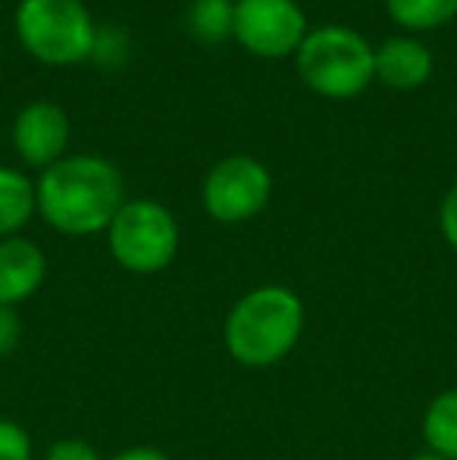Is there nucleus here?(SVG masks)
Wrapping results in <instances>:
<instances>
[{
    "mask_svg": "<svg viewBox=\"0 0 457 460\" xmlns=\"http://www.w3.org/2000/svg\"><path fill=\"white\" fill-rule=\"evenodd\" d=\"M69 116L54 101H31L16 113L13 122V147L19 160L31 170H48L66 157Z\"/></svg>",
    "mask_w": 457,
    "mask_h": 460,
    "instance_id": "8",
    "label": "nucleus"
},
{
    "mask_svg": "<svg viewBox=\"0 0 457 460\" xmlns=\"http://www.w3.org/2000/svg\"><path fill=\"white\" fill-rule=\"evenodd\" d=\"M385 13L408 31H435L457 19V0H385Z\"/></svg>",
    "mask_w": 457,
    "mask_h": 460,
    "instance_id": "13",
    "label": "nucleus"
},
{
    "mask_svg": "<svg viewBox=\"0 0 457 460\" xmlns=\"http://www.w3.org/2000/svg\"><path fill=\"white\" fill-rule=\"evenodd\" d=\"M307 31V13L298 0H235L232 38L260 60L294 57Z\"/></svg>",
    "mask_w": 457,
    "mask_h": 460,
    "instance_id": "7",
    "label": "nucleus"
},
{
    "mask_svg": "<svg viewBox=\"0 0 457 460\" xmlns=\"http://www.w3.org/2000/svg\"><path fill=\"white\" fill-rule=\"evenodd\" d=\"M439 229H442V238H445V244L457 254V182L448 188V194L442 198Z\"/></svg>",
    "mask_w": 457,
    "mask_h": 460,
    "instance_id": "18",
    "label": "nucleus"
},
{
    "mask_svg": "<svg viewBox=\"0 0 457 460\" xmlns=\"http://www.w3.org/2000/svg\"><path fill=\"white\" fill-rule=\"evenodd\" d=\"M273 194V176L260 160L248 154H232L214 164L204 176L201 204L210 219L223 226H238L260 217Z\"/></svg>",
    "mask_w": 457,
    "mask_h": 460,
    "instance_id": "6",
    "label": "nucleus"
},
{
    "mask_svg": "<svg viewBox=\"0 0 457 460\" xmlns=\"http://www.w3.org/2000/svg\"><path fill=\"white\" fill-rule=\"evenodd\" d=\"M35 194L38 217L69 238L107 232L119 207L128 200L119 170L98 154H73L57 160L54 166L41 170Z\"/></svg>",
    "mask_w": 457,
    "mask_h": 460,
    "instance_id": "1",
    "label": "nucleus"
},
{
    "mask_svg": "<svg viewBox=\"0 0 457 460\" xmlns=\"http://www.w3.org/2000/svg\"><path fill=\"white\" fill-rule=\"evenodd\" d=\"M433 75V54L423 41L408 35L389 38L376 48V82L395 92H414Z\"/></svg>",
    "mask_w": 457,
    "mask_h": 460,
    "instance_id": "10",
    "label": "nucleus"
},
{
    "mask_svg": "<svg viewBox=\"0 0 457 460\" xmlns=\"http://www.w3.org/2000/svg\"><path fill=\"white\" fill-rule=\"evenodd\" d=\"M420 432L426 451L445 460H457V388H445L429 401L423 411Z\"/></svg>",
    "mask_w": 457,
    "mask_h": 460,
    "instance_id": "12",
    "label": "nucleus"
},
{
    "mask_svg": "<svg viewBox=\"0 0 457 460\" xmlns=\"http://www.w3.org/2000/svg\"><path fill=\"white\" fill-rule=\"evenodd\" d=\"M0 460H31V436L16 420H0Z\"/></svg>",
    "mask_w": 457,
    "mask_h": 460,
    "instance_id": "15",
    "label": "nucleus"
},
{
    "mask_svg": "<svg viewBox=\"0 0 457 460\" xmlns=\"http://www.w3.org/2000/svg\"><path fill=\"white\" fill-rule=\"evenodd\" d=\"M232 0H195L189 6V31L204 44H223L232 35Z\"/></svg>",
    "mask_w": 457,
    "mask_h": 460,
    "instance_id": "14",
    "label": "nucleus"
},
{
    "mask_svg": "<svg viewBox=\"0 0 457 460\" xmlns=\"http://www.w3.org/2000/svg\"><path fill=\"white\" fill-rule=\"evenodd\" d=\"M454 22H457V19H454Z\"/></svg>",
    "mask_w": 457,
    "mask_h": 460,
    "instance_id": "22",
    "label": "nucleus"
},
{
    "mask_svg": "<svg viewBox=\"0 0 457 460\" xmlns=\"http://www.w3.org/2000/svg\"><path fill=\"white\" fill-rule=\"evenodd\" d=\"M179 219L170 207L151 198H128L107 229L113 261L126 273L157 276L179 254Z\"/></svg>",
    "mask_w": 457,
    "mask_h": 460,
    "instance_id": "5",
    "label": "nucleus"
},
{
    "mask_svg": "<svg viewBox=\"0 0 457 460\" xmlns=\"http://www.w3.org/2000/svg\"><path fill=\"white\" fill-rule=\"evenodd\" d=\"M408 460H445V457L433 455V451H417V455H410Z\"/></svg>",
    "mask_w": 457,
    "mask_h": 460,
    "instance_id": "20",
    "label": "nucleus"
},
{
    "mask_svg": "<svg viewBox=\"0 0 457 460\" xmlns=\"http://www.w3.org/2000/svg\"><path fill=\"white\" fill-rule=\"evenodd\" d=\"M25 323L16 307H0V360L13 358L22 345Z\"/></svg>",
    "mask_w": 457,
    "mask_h": 460,
    "instance_id": "16",
    "label": "nucleus"
},
{
    "mask_svg": "<svg viewBox=\"0 0 457 460\" xmlns=\"http://www.w3.org/2000/svg\"><path fill=\"white\" fill-rule=\"evenodd\" d=\"M48 279V257L35 242L13 235L0 242V307H19Z\"/></svg>",
    "mask_w": 457,
    "mask_h": 460,
    "instance_id": "9",
    "label": "nucleus"
},
{
    "mask_svg": "<svg viewBox=\"0 0 457 460\" xmlns=\"http://www.w3.org/2000/svg\"><path fill=\"white\" fill-rule=\"evenodd\" d=\"M232 4H235V0H232Z\"/></svg>",
    "mask_w": 457,
    "mask_h": 460,
    "instance_id": "21",
    "label": "nucleus"
},
{
    "mask_svg": "<svg viewBox=\"0 0 457 460\" xmlns=\"http://www.w3.org/2000/svg\"><path fill=\"white\" fill-rule=\"evenodd\" d=\"M298 79L326 101H351L376 82V48L347 25L307 31L294 54Z\"/></svg>",
    "mask_w": 457,
    "mask_h": 460,
    "instance_id": "3",
    "label": "nucleus"
},
{
    "mask_svg": "<svg viewBox=\"0 0 457 460\" xmlns=\"http://www.w3.org/2000/svg\"><path fill=\"white\" fill-rule=\"evenodd\" d=\"M44 460H104V457H101V451L94 448L92 442L69 436V438H57L54 445H48Z\"/></svg>",
    "mask_w": 457,
    "mask_h": 460,
    "instance_id": "17",
    "label": "nucleus"
},
{
    "mask_svg": "<svg viewBox=\"0 0 457 460\" xmlns=\"http://www.w3.org/2000/svg\"><path fill=\"white\" fill-rule=\"evenodd\" d=\"M16 38L38 63L75 66L94 57L98 25L82 0H19Z\"/></svg>",
    "mask_w": 457,
    "mask_h": 460,
    "instance_id": "4",
    "label": "nucleus"
},
{
    "mask_svg": "<svg viewBox=\"0 0 457 460\" xmlns=\"http://www.w3.org/2000/svg\"><path fill=\"white\" fill-rule=\"evenodd\" d=\"M38 213L35 182L22 170L0 166V242L13 238L31 223Z\"/></svg>",
    "mask_w": 457,
    "mask_h": 460,
    "instance_id": "11",
    "label": "nucleus"
},
{
    "mask_svg": "<svg viewBox=\"0 0 457 460\" xmlns=\"http://www.w3.org/2000/svg\"><path fill=\"white\" fill-rule=\"evenodd\" d=\"M307 326V310L288 285H257L244 291L226 314L223 345L235 364L269 369L298 348Z\"/></svg>",
    "mask_w": 457,
    "mask_h": 460,
    "instance_id": "2",
    "label": "nucleus"
},
{
    "mask_svg": "<svg viewBox=\"0 0 457 460\" xmlns=\"http://www.w3.org/2000/svg\"><path fill=\"white\" fill-rule=\"evenodd\" d=\"M107 460H172V457L160 448H151V445H132V448L116 451V455Z\"/></svg>",
    "mask_w": 457,
    "mask_h": 460,
    "instance_id": "19",
    "label": "nucleus"
}]
</instances>
